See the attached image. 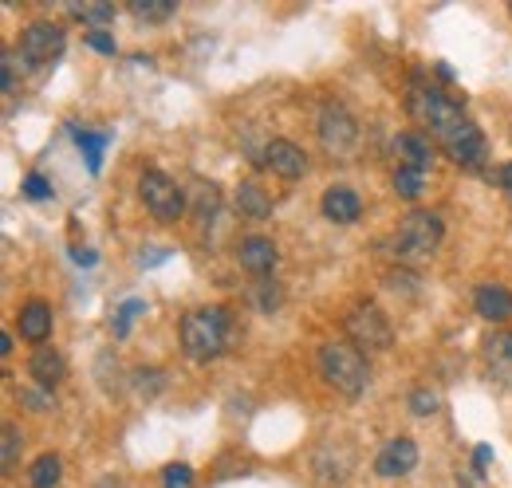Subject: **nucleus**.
Listing matches in <instances>:
<instances>
[{
	"mask_svg": "<svg viewBox=\"0 0 512 488\" xmlns=\"http://www.w3.org/2000/svg\"><path fill=\"white\" fill-rule=\"evenodd\" d=\"M320 209L323 217L335 221V225H355L363 217V197L351 185H331V189H323Z\"/></svg>",
	"mask_w": 512,
	"mask_h": 488,
	"instance_id": "nucleus-11",
	"label": "nucleus"
},
{
	"mask_svg": "<svg viewBox=\"0 0 512 488\" xmlns=\"http://www.w3.org/2000/svg\"><path fill=\"white\" fill-rule=\"evenodd\" d=\"M434 410H438V394H434V390H426V386H422V390H414V394H410V414L430 418Z\"/></svg>",
	"mask_w": 512,
	"mask_h": 488,
	"instance_id": "nucleus-30",
	"label": "nucleus"
},
{
	"mask_svg": "<svg viewBox=\"0 0 512 488\" xmlns=\"http://www.w3.org/2000/svg\"><path fill=\"white\" fill-rule=\"evenodd\" d=\"M193 201H197V221L205 225V221L217 213V205H221V193H217V185H213V182H197V193H193Z\"/></svg>",
	"mask_w": 512,
	"mask_h": 488,
	"instance_id": "nucleus-25",
	"label": "nucleus"
},
{
	"mask_svg": "<svg viewBox=\"0 0 512 488\" xmlns=\"http://www.w3.org/2000/svg\"><path fill=\"white\" fill-rule=\"evenodd\" d=\"M146 311V304L142 300H127V304L115 311V319H111V331H115V339H123L130 331V323H134V315H142Z\"/></svg>",
	"mask_w": 512,
	"mask_h": 488,
	"instance_id": "nucleus-28",
	"label": "nucleus"
},
{
	"mask_svg": "<svg viewBox=\"0 0 512 488\" xmlns=\"http://www.w3.org/2000/svg\"><path fill=\"white\" fill-rule=\"evenodd\" d=\"M501 185L509 189V197H512V162H505V166H501Z\"/></svg>",
	"mask_w": 512,
	"mask_h": 488,
	"instance_id": "nucleus-36",
	"label": "nucleus"
},
{
	"mask_svg": "<svg viewBox=\"0 0 512 488\" xmlns=\"http://www.w3.org/2000/svg\"><path fill=\"white\" fill-rule=\"evenodd\" d=\"M162 488H193V469L182 465V461L166 465V469H162Z\"/></svg>",
	"mask_w": 512,
	"mask_h": 488,
	"instance_id": "nucleus-29",
	"label": "nucleus"
},
{
	"mask_svg": "<svg viewBox=\"0 0 512 488\" xmlns=\"http://www.w3.org/2000/svg\"><path fill=\"white\" fill-rule=\"evenodd\" d=\"M83 40H87V48H95V52H103V56H115V36H111V32H87Z\"/></svg>",
	"mask_w": 512,
	"mask_h": 488,
	"instance_id": "nucleus-32",
	"label": "nucleus"
},
{
	"mask_svg": "<svg viewBox=\"0 0 512 488\" xmlns=\"http://www.w3.org/2000/svg\"><path fill=\"white\" fill-rule=\"evenodd\" d=\"M138 197H142V205H146L158 221H178V217L186 213V189L174 182L170 174H162V170H142V178H138Z\"/></svg>",
	"mask_w": 512,
	"mask_h": 488,
	"instance_id": "nucleus-6",
	"label": "nucleus"
},
{
	"mask_svg": "<svg viewBox=\"0 0 512 488\" xmlns=\"http://www.w3.org/2000/svg\"><path fill=\"white\" fill-rule=\"evenodd\" d=\"M406 107L438 138V146L449 154V162H457L461 170H481L489 162V146H485V134L477 130V122L469 119L449 95H442L438 87H414Z\"/></svg>",
	"mask_w": 512,
	"mask_h": 488,
	"instance_id": "nucleus-1",
	"label": "nucleus"
},
{
	"mask_svg": "<svg viewBox=\"0 0 512 488\" xmlns=\"http://www.w3.org/2000/svg\"><path fill=\"white\" fill-rule=\"evenodd\" d=\"M473 307H477L481 319H489V323H505V319H512V292L505 288V284H477Z\"/></svg>",
	"mask_w": 512,
	"mask_h": 488,
	"instance_id": "nucleus-16",
	"label": "nucleus"
},
{
	"mask_svg": "<svg viewBox=\"0 0 512 488\" xmlns=\"http://www.w3.org/2000/svg\"><path fill=\"white\" fill-rule=\"evenodd\" d=\"M130 16L142 24H162L178 12V0H127Z\"/></svg>",
	"mask_w": 512,
	"mask_h": 488,
	"instance_id": "nucleus-20",
	"label": "nucleus"
},
{
	"mask_svg": "<svg viewBox=\"0 0 512 488\" xmlns=\"http://www.w3.org/2000/svg\"><path fill=\"white\" fill-rule=\"evenodd\" d=\"M0 469L4 473H12L16 469V457H20V449H24V437H20V429L12 426V422H4V429H0Z\"/></svg>",
	"mask_w": 512,
	"mask_h": 488,
	"instance_id": "nucleus-24",
	"label": "nucleus"
},
{
	"mask_svg": "<svg viewBox=\"0 0 512 488\" xmlns=\"http://www.w3.org/2000/svg\"><path fill=\"white\" fill-rule=\"evenodd\" d=\"M237 260H241L245 272H253V276L264 280L280 264V252H276V244L268 241V237H245V241L237 244Z\"/></svg>",
	"mask_w": 512,
	"mask_h": 488,
	"instance_id": "nucleus-14",
	"label": "nucleus"
},
{
	"mask_svg": "<svg viewBox=\"0 0 512 488\" xmlns=\"http://www.w3.org/2000/svg\"><path fill=\"white\" fill-rule=\"evenodd\" d=\"M67 48V36L60 24H52V20H36V24H28L24 32H20V63L24 67H52V63L64 56Z\"/></svg>",
	"mask_w": 512,
	"mask_h": 488,
	"instance_id": "nucleus-7",
	"label": "nucleus"
},
{
	"mask_svg": "<svg viewBox=\"0 0 512 488\" xmlns=\"http://www.w3.org/2000/svg\"><path fill=\"white\" fill-rule=\"evenodd\" d=\"M343 331L351 335V343L359 351H390V343H394V327H390L386 311L371 300H359L343 315Z\"/></svg>",
	"mask_w": 512,
	"mask_h": 488,
	"instance_id": "nucleus-5",
	"label": "nucleus"
},
{
	"mask_svg": "<svg viewBox=\"0 0 512 488\" xmlns=\"http://www.w3.org/2000/svg\"><path fill=\"white\" fill-rule=\"evenodd\" d=\"M320 374L327 386H335L347 398H363L371 386V366L355 343H323L320 347Z\"/></svg>",
	"mask_w": 512,
	"mask_h": 488,
	"instance_id": "nucleus-3",
	"label": "nucleus"
},
{
	"mask_svg": "<svg viewBox=\"0 0 512 488\" xmlns=\"http://www.w3.org/2000/svg\"><path fill=\"white\" fill-rule=\"evenodd\" d=\"M71 134H75L79 150L87 154V170L99 174V170H103V146L111 142V134H91V130H71Z\"/></svg>",
	"mask_w": 512,
	"mask_h": 488,
	"instance_id": "nucleus-22",
	"label": "nucleus"
},
{
	"mask_svg": "<svg viewBox=\"0 0 512 488\" xmlns=\"http://www.w3.org/2000/svg\"><path fill=\"white\" fill-rule=\"evenodd\" d=\"M422 189H426V174H422V170H410V166H398V170H394V193H398L402 201H418Z\"/></svg>",
	"mask_w": 512,
	"mask_h": 488,
	"instance_id": "nucleus-23",
	"label": "nucleus"
},
{
	"mask_svg": "<svg viewBox=\"0 0 512 488\" xmlns=\"http://www.w3.org/2000/svg\"><path fill=\"white\" fill-rule=\"evenodd\" d=\"M71 260H75V264H87V268H91V264H95V248H75V256H71Z\"/></svg>",
	"mask_w": 512,
	"mask_h": 488,
	"instance_id": "nucleus-33",
	"label": "nucleus"
},
{
	"mask_svg": "<svg viewBox=\"0 0 512 488\" xmlns=\"http://www.w3.org/2000/svg\"><path fill=\"white\" fill-rule=\"evenodd\" d=\"M316 130H320L323 150H327L331 158H347V154L355 150V142H359V122H355V115H351L343 103H335V99L320 107Z\"/></svg>",
	"mask_w": 512,
	"mask_h": 488,
	"instance_id": "nucleus-8",
	"label": "nucleus"
},
{
	"mask_svg": "<svg viewBox=\"0 0 512 488\" xmlns=\"http://www.w3.org/2000/svg\"><path fill=\"white\" fill-rule=\"evenodd\" d=\"M485 363L493 370V378L512 382V331H493L485 339Z\"/></svg>",
	"mask_w": 512,
	"mask_h": 488,
	"instance_id": "nucleus-18",
	"label": "nucleus"
},
{
	"mask_svg": "<svg viewBox=\"0 0 512 488\" xmlns=\"http://www.w3.org/2000/svg\"><path fill=\"white\" fill-rule=\"evenodd\" d=\"M253 296H256V307H260V311H276V307L284 304V292H280L276 280H260V284L253 288Z\"/></svg>",
	"mask_w": 512,
	"mask_h": 488,
	"instance_id": "nucleus-27",
	"label": "nucleus"
},
{
	"mask_svg": "<svg viewBox=\"0 0 512 488\" xmlns=\"http://www.w3.org/2000/svg\"><path fill=\"white\" fill-rule=\"evenodd\" d=\"M28 374H32V382H36L40 390H56V386L67 378L64 351H56V347H40V351H32V359H28Z\"/></svg>",
	"mask_w": 512,
	"mask_h": 488,
	"instance_id": "nucleus-12",
	"label": "nucleus"
},
{
	"mask_svg": "<svg viewBox=\"0 0 512 488\" xmlns=\"http://www.w3.org/2000/svg\"><path fill=\"white\" fill-rule=\"evenodd\" d=\"M24 197H28V201H48V197H52V182H48L44 174H28V178H24Z\"/></svg>",
	"mask_w": 512,
	"mask_h": 488,
	"instance_id": "nucleus-31",
	"label": "nucleus"
},
{
	"mask_svg": "<svg viewBox=\"0 0 512 488\" xmlns=\"http://www.w3.org/2000/svg\"><path fill=\"white\" fill-rule=\"evenodd\" d=\"M162 378H166V374H162V370H154V366H150V370H146V366H138V370L130 374L134 390H138V394H146V398H154V394L162 390Z\"/></svg>",
	"mask_w": 512,
	"mask_h": 488,
	"instance_id": "nucleus-26",
	"label": "nucleus"
},
{
	"mask_svg": "<svg viewBox=\"0 0 512 488\" xmlns=\"http://www.w3.org/2000/svg\"><path fill=\"white\" fill-rule=\"evenodd\" d=\"M414 465H418V445L410 437H390L383 449H379V457H375V473L386 477V481L406 477Z\"/></svg>",
	"mask_w": 512,
	"mask_h": 488,
	"instance_id": "nucleus-10",
	"label": "nucleus"
},
{
	"mask_svg": "<svg viewBox=\"0 0 512 488\" xmlns=\"http://www.w3.org/2000/svg\"><path fill=\"white\" fill-rule=\"evenodd\" d=\"M103 488H119V485H115V481H111V477H107V481H103Z\"/></svg>",
	"mask_w": 512,
	"mask_h": 488,
	"instance_id": "nucleus-37",
	"label": "nucleus"
},
{
	"mask_svg": "<svg viewBox=\"0 0 512 488\" xmlns=\"http://www.w3.org/2000/svg\"><path fill=\"white\" fill-rule=\"evenodd\" d=\"M4 95H12V52H4Z\"/></svg>",
	"mask_w": 512,
	"mask_h": 488,
	"instance_id": "nucleus-35",
	"label": "nucleus"
},
{
	"mask_svg": "<svg viewBox=\"0 0 512 488\" xmlns=\"http://www.w3.org/2000/svg\"><path fill=\"white\" fill-rule=\"evenodd\" d=\"M489 457H493V449H489V445H477V453H473V465H477V469H485V465H489Z\"/></svg>",
	"mask_w": 512,
	"mask_h": 488,
	"instance_id": "nucleus-34",
	"label": "nucleus"
},
{
	"mask_svg": "<svg viewBox=\"0 0 512 488\" xmlns=\"http://www.w3.org/2000/svg\"><path fill=\"white\" fill-rule=\"evenodd\" d=\"M233 205L241 217H253V221H264L272 217V193L260 182H241L233 189Z\"/></svg>",
	"mask_w": 512,
	"mask_h": 488,
	"instance_id": "nucleus-17",
	"label": "nucleus"
},
{
	"mask_svg": "<svg viewBox=\"0 0 512 488\" xmlns=\"http://www.w3.org/2000/svg\"><path fill=\"white\" fill-rule=\"evenodd\" d=\"M229 311L225 307H197L182 319V351L193 363H213L229 347Z\"/></svg>",
	"mask_w": 512,
	"mask_h": 488,
	"instance_id": "nucleus-2",
	"label": "nucleus"
},
{
	"mask_svg": "<svg viewBox=\"0 0 512 488\" xmlns=\"http://www.w3.org/2000/svg\"><path fill=\"white\" fill-rule=\"evenodd\" d=\"M264 166H268L276 178L296 182V178L308 174V154H304L296 142H288V138H272V142L264 146Z\"/></svg>",
	"mask_w": 512,
	"mask_h": 488,
	"instance_id": "nucleus-9",
	"label": "nucleus"
},
{
	"mask_svg": "<svg viewBox=\"0 0 512 488\" xmlns=\"http://www.w3.org/2000/svg\"><path fill=\"white\" fill-rule=\"evenodd\" d=\"M446 237V221L430 209H414L398 221V233H394V252L402 264H426L438 244Z\"/></svg>",
	"mask_w": 512,
	"mask_h": 488,
	"instance_id": "nucleus-4",
	"label": "nucleus"
},
{
	"mask_svg": "<svg viewBox=\"0 0 512 488\" xmlns=\"http://www.w3.org/2000/svg\"><path fill=\"white\" fill-rule=\"evenodd\" d=\"M394 154H398L402 166L422 170V174H430V166H434V146H430V138L422 130H402L394 138Z\"/></svg>",
	"mask_w": 512,
	"mask_h": 488,
	"instance_id": "nucleus-13",
	"label": "nucleus"
},
{
	"mask_svg": "<svg viewBox=\"0 0 512 488\" xmlns=\"http://www.w3.org/2000/svg\"><path fill=\"white\" fill-rule=\"evenodd\" d=\"M20 335L28 339V343H48V335H52V327H56V315H52V304H44V300H28V304L20 307Z\"/></svg>",
	"mask_w": 512,
	"mask_h": 488,
	"instance_id": "nucleus-15",
	"label": "nucleus"
},
{
	"mask_svg": "<svg viewBox=\"0 0 512 488\" xmlns=\"http://www.w3.org/2000/svg\"><path fill=\"white\" fill-rule=\"evenodd\" d=\"M60 473H64L60 457H56V453H40V457L28 465V485L32 488H56L60 485Z\"/></svg>",
	"mask_w": 512,
	"mask_h": 488,
	"instance_id": "nucleus-19",
	"label": "nucleus"
},
{
	"mask_svg": "<svg viewBox=\"0 0 512 488\" xmlns=\"http://www.w3.org/2000/svg\"><path fill=\"white\" fill-rule=\"evenodd\" d=\"M71 16L83 20L91 32H107V24H115V4H103V0H95V4H71Z\"/></svg>",
	"mask_w": 512,
	"mask_h": 488,
	"instance_id": "nucleus-21",
	"label": "nucleus"
}]
</instances>
